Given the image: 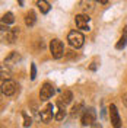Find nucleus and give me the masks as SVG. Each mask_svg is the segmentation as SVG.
<instances>
[{"instance_id": "obj_1", "label": "nucleus", "mask_w": 127, "mask_h": 128, "mask_svg": "<svg viewBox=\"0 0 127 128\" xmlns=\"http://www.w3.org/2000/svg\"><path fill=\"white\" fill-rule=\"evenodd\" d=\"M96 121V112L94 108H88L83 111L82 116H80V122L83 127H88V125H94Z\"/></svg>"}, {"instance_id": "obj_13", "label": "nucleus", "mask_w": 127, "mask_h": 128, "mask_svg": "<svg viewBox=\"0 0 127 128\" xmlns=\"http://www.w3.org/2000/svg\"><path fill=\"white\" fill-rule=\"evenodd\" d=\"M37 6L41 10V13H44V15L48 13L50 9H51V6H50V3H48L47 0H37Z\"/></svg>"}, {"instance_id": "obj_2", "label": "nucleus", "mask_w": 127, "mask_h": 128, "mask_svg": "<svg viewBox=\"0 0 127 128\" xmlns=\"http://www.w3.org/2000/svg\"><path fill=\"white\" fill-rule=\"evenodd\" d=\"M19 86L16 84V82H13V80L10 79H6L2 82V93L5 96H13L19 90Z\"/></svg>"}, {"instance_id": "obj_18", "label": "nucleus", "mask_w": 127, "mask_h": 128, "mask_svg": "<svg viewBox=\"0 0 127 128\" xmlns=\"http://www.w3.org/2000/svg\"><path fill=\"white\" fill-rule=\"evenodd\" d=\"M82 108H83V105H82V104H79V105H75V106L72 108V116H73V118H75V116H78Z\"/></svg>"}, {"instance_id": "obj_12", "label": "nucleus", "mask_w": 127, "mask_h": 128, "mask_svg": "<svg viewBox=\"0 0 127 128\" xmlns=\"http://www.w3.org/2000/svg\"><path fill=\"white\" fill-rule=\"evenodd\" d=\"M35 22H37V15H35L34 10H29V12L25 15V25H26V26H34Z\"/></svg>"}, {"instance_id": "obj_11", "label": "nucleus", "mask_w": 127, "mask_h": 128, "mask_svg": "<svg viewBox=\"0 0 127 128\" xmlns=\"http://www.w3.org/2000/svg\"><path fill=\"white\" fill-rule=\"evenodd\" d=\"M79 8H80V10L85 12V13L92 12V10H94V0H80Z\"/></svg>"}, {"instance_id": "obj_22", "label": "nucleus", "mask_w": 127, "mask_h": 128, "mask_svg": "<svg viewBox=\"0 0 127 128\" xmlns=\"http://www.w3.org/2000/svg\"><path fill=\"white\" fill-rule=\"evenodd\" d=\"M98 3H101V4H105V3H108V0H96Z\"/></svg>"}, {"instance_id": "obj_20", "label": "nucleus", "mask_w": 127, "mask_h": 128, "mask_svg": "<svg viewBox=\"0 0 127 128\" xmlns=\"http://www.w3.org/2000/svg\"><path fill=\"white\" fill-rule=\"evenodd\" d=\"M37 77V67L35 64H31V80H35Z\"/></svg>"}, {"instance_id": "obj_10", "label": "nucleus", "mask_w": 127, "mask_h": 128, "mask_svg": "<svg viewBox=\"0 0 127 128\" xmlns=\"http://www.w3.org/2000/svg\"><path fill=\"white\" fill-rule=\"evenodd\" d=\"M18 35H19V28H12L6 32V41L9 44H13L18 40Z\"/></svg>"}, {"instance_id": "obj_6", "label": "nucleus", "mask_w": 127, "mask_h": 128, "mask_svg": "<svg viewBox=\"0 0 127 128\" xmlns=\"http://www.w3.org/2000/svg\"><path fill=\"white\" fill-rule=\"evenodd\" d=\"M53 95H54V88H53V84L48 83V82H45L40 89V99L41 100H48Z\"/></svg>"}, {"instance_id": "obj_16", "label": "nucleus", "mask_w": 127, "mask_h": 128, "mask_svg": "<svg viewBox=\"0 0 127 128\" xmlns=\"http://www.w3.org/2000/svg\"><path fill=\"white\" fill-rule=\"evenodd\" d=\"M2 22H3V24H6V25L13 24V22H15V16H13V13H12V12L5 13V15H3V19H2Z\"/></svg>"}, {"instance_id": "obj_5", "label": "nucleus", "mask_w": 127, "mask_h": 128, "mask_svg": "<svg viewBox=\"0 0 127 128\" xmlns=\"http://www.w3.org/2000/svg\"><path fill=\"white\" fill-rule=\"evenodd\" d=\"M54 106L51 104H47L42 109H41V114H40V118H41V121L42 122H45V124H48L50 121L54 118Z\"/></svg>"}, {"instance_id": "obj_14", "label": "nucleus", "mask_w": 127, "mask_h": 128, "mask_svg": "<svg viewBox=\"0 0 127 128\" xmlns=\"http://www.w3.org/2000/svg\"><path fill=\"white\" fill-rule=\"evenodd\" d=\"M72 99H73V93H72L70 90H64L63 93H61V98H60V100L64 105H69L72 102Z\"/></svg>"}, {"instance_id": "obj_17", "label": "nucleus", "mask_w": 127, "mask_h": 128, "mask_svg": "<svg viewBox=\"0 0 127 128\" xmlns=\"http://www.w3.org/2000/svg\"><path fill=\"white\" fill-rule=\"evenodd\" d=\"M126 44H127V36L123 35V36L118 40V42L115 44V48H117V50H123V48L126 47Z\"/></svg>"}, {"instance_id": "obj_23", "label": "nucleus", "mask_w": 127, "mask_h": 128, "mask_svg": "<svg viewBox=\"0 0 127 128\" xmlns=\"http://www.w3.org/2000/svg\"><path fill=\"white\" fill-rule=\"evenodd\" d=\"M123 102H124V104H126V106H127V95L123 96Z\"/></svg>"}, {"instance_id": "obj_4", "label": "nucleus", "mask_w": 127, "mask_h": 128, "mask_svg": "<svg viewBox=\"0 0 127 128\" xmlns=\"http://www.w3.org/2000/svg\"><path fill=\"white\" fill-rule=\"evenodd\" d=\"M67 41L73 48H80L85 42V38L79 31H70L69 35H67Z\"/></svg>"}, {"instance_id": "obj_8", "label": "nucleus", "mask_w": 127, "mask_h": 128, "mask_svg": "<svg viewBox=\"0 0 127 128\" xmlns=\"http://www.w3.org/2000/svg\"><path fill=\"white\" fill-rule=\"evenodd\" d=\"M110 120H111V124H112L114 128L121 127V118H120L118 109H117V106H115L114 104L110 106Z\"/></svg>"}, {"instance_id": "obj_15", "label": "nucleus", "mask_w": 127, "mask_h": 128, "mask_svg": "<svg viewBox=\"0 0 127 128\" xmlns=\"http://www.w3.org/2000/svg\"><path fill=\"white\" fill-rule=\"evenodd\" d=\"M21 60V57L18 52H12L9 57H6V60H5V64H10V63H18Z\"/></svg>"}, {"instance_id": "obj_3", "label": "nucleus", "mask_w": 127, "mask_h": 128, "mask_svg": "<svg viewBox=\"0 0 127 128\" xmlns=\"http://www.w3.org/2000/svg\"><path fill=\"white\" fill-rule=\"evenodd\" d=\"M50 52H51L53 58H56V60L61 58L63 54H64L63 42H61L60 40H53L51 42H50Z\"/></svg>"}, {"instance_id": "obj_24", "label": "nucleus", "mask_w": 127, "mask_h": 128, "mask_svg": "<svg viewBox=\"0 0 127 128\" xmlns=\"http://www.w3.org/2000/svg\"><path fill=\"white\" fill-rule=\"evenodd\" d=\"M18 2H19V4H21V6L24 4V2H22V0H18Z\"/></svg>"}, {"instance_id": "obj_7", "label": "nucleus", "mask_w": 127, "mask_h": 128, "mask_svg": "<svg viewBox=\"0 0 127 128\" xmlns=\"http://www.w3.org/2000/svg\"><path fill=\"white\" fill-rule=\"evenodd\" d=\"M89 20L91 18L85 13H80V15H76L75 18V22H76V26L79 29H83V31H89Z\"/></svg>"}, {"instance_id": "obj_21", "label": "nucleus", "mask_w": 127, "mask_h": 128, "mask_svg": "<svg viewBox=\"0 0 127 128\" xmlns=\"http://www.w3.org/2000/svg\"><path fill=\"white\" fill-rule=\"evenodd\" d=\"M91 127H92V128H102V125H101L99 122H95V124H94V125H91Z\"/></svg>"}, {"instance_id": "obj_19", "label": "nucleus", "mask_w": 127, "mask_h": 128, "mask_svg": "<svg viewBox=\"0 0 127 128\" xmlns=\"http://www.w3.org/2000/svg\"><path fill=\"white\" fill-rule=\"evenodd\" d=\"M22 116H24V127H31V124H32V120L31 118H29V116H28V114H26V112H24V114H22Z\"/></svg>"}, {"instance_id": "obj_9", "label": "nucleus", "mask_w": 127, "mask_h": 128, "mask_svg": "<svg viewBox=\"0 0 127 128\" xmlns=\"http://www.w3.org/2000/svg\"><path fill=\"white\" fill-rule=\"evenodd\" d=\"M57 112H56V115H54V120H57V121H61V120H64V116H66V105L61 102V100H58L57 102Z\"/></svg>"}]
</instances>
